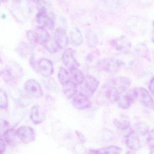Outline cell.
Returning <instances> with one entry per match:
<instances>
[{
	"mask_svg": "<svg viewBox=\"0 0 154 154\" xmlns=\"http://www.w3.org/2000/svg\"><path fill=\"white\" fill-rule=\"evenodd\" d=\"M122 61L116 58H105L97 63L96 67L100 71L114 74L118 72L123 66Z\"/></svg>",
	"mask_w": 154,
	"mask_h": 154,
	"instance_id": "cell-1",
	"label": "cell"
},
{
	"mask_svg": "<svg viewBox=\"0 0 154 154\" xmlns=\"http://www.w3.org/2000/svg\"><path fill=\"white\" fill-rule=\"evenodd\" d=\"M135 99H138L146 107L149 109L154 108L153 98L146 89L143 87H137L132 91Z\"/></svg>",
	"mask_w": 154,
	"mask_h": 154,
	"instance_id": "cell-2",
	"label": "cell"
},
{
	"mask_svg": "<svg viewBox=\"0 0 154 154\" xmlns=\"http://www.w3.org/2000/svg\"><path fill=\"white\" fill-rule=\"evenodd\" d=\"M25 90L30 97L39 98L43 95V91L40 84L35 79H31L25 82Z\"/></svg>",
	"mask_w": 154,
	"mask_h": 154,
	"instance_id": "cell-3",
	"label": "cell"
},
{
	"mask_svg": "<svg viewBox=\"0 0 154 154\" xmlns=\"http://www.w3.org/2000/svg\"><path fill=\"white\" fill-rule=\"evenodd\" d=\"M18 138L25 144L33 142L35 138V131L31 127L23 126L20 127L16 131Z\"/></svg>",
	"mask_w": 154,
	"mask_h": 154,
	"instance_id": "cell-4",
	"label": "cell"
},
{
	"mask_svg": "<svg viewBox=\"0 0 154 154\" xmlns=\"http://www.w3.org/2000/svg\"><path fill=\"white\" fill-rule=\"evenodd\" d=\"M36 68L38 72L44 77H49L54 72L53 63L46 58L39 59L37 64Z\"/></svg>",
	"mask_w": 154,
	"mask_h": 154,
	"instance_id": "cell-5",
	"label": "cell"
},
{
	"mask_svg": "<svg viewBox=\"0 0 154 154\" xmlns=\"http://www.w3.org/2000/svg\"><path fill=\"white\" fill-rule=\"evenodd\" d=\"M72 104L77 109L84 110L90 108L91 103L87 95L80 93L74 96Z\"/></svg>",
	"mask_w": 154,
	"mask_h": 154,
	"instance_id": "cell-6",
	"label": "cell"
},
{
	"mask_svg": "<svg viewBox=\"0 0 154 154\" xmlns=\"http://www.w3.org/2000/svg\"><path fill=\"white\" fill-rule=\"evenodd\" d=\"M84 91L87 96L94 95L99 86V81L92 75H88L85 78Z\"/></svg>",
	"mask_w": 154,
	"mask_h": 154,
	"instance_id": "cell-7",
	"label": "cell"
},
{
	"mask_svg": "<svg viewBox=\"0 0 154 154\" xmlns=\"http://www.w3.org/2000/svg\"><path fill=\"white\" fill-rule=\"evenodd\" d=\"M62 61L69 70L78 68L80 66V64L74 57L73 50L72 48H68L64 52L62 55Z\"/></svg>",
	"mask_w": 154,
	"mask_h": 154,
	"instance_id": "cell-8",
	"label": "cell"
},
{
	"mask_svg": "<svg viewBox=\"0 0 154 154\" xmlns=\"http://www.w3.org/2000/svg\"><path fill=\"white\" fill-rule=\"evenodd\" d=\"M125 143L127 146L133 151H137L141 147L140 140L135 131L131 129L125 137Z\"/></svg>",
	"mask_w": 154,
	"mask_h": 154,
	"instance_id": "cell-9",
	"label": "cell"
},
{
	"mask_svg": "<svg viewBox=\"0 0 154 154\" xmlns=\"http://www.w3.org/2000/svg\"><path fill=\"white\" fill-rule=\"evenodd\" d=\"M30 118L34 124H41L45 120V113L42 107L39 105H34L31 109Z\"/></svg>",
	"mask_w": 154,
	"mask_h": 154,
	"instance_id": "cell-10",
	"label": "cell"
},
{
	"mask_svg": "<svg viewBox=\"0 0 154 154\" xmlns=\"http://www.w3.org/2000/svg\"><path fill=\"white\" fill-rule=\"evenodd\" d=\"M105 89L104 95L106 99L112 103L118 102L121 96V92L112 83L111 85H107Z\"/></svg>",
	"mask_w": 154,
	"mask_h": 154,
	"instance_id": "cell-11",
	"label": "cell"
},
{
	"mask_svg": "<svg viewBox=\"0 0 154 154\" xmlns=\"http://www.w3.org/2000/svg\"><path fill=\"white\" fill-rule=\"evenodd\" d=\"M114 44L116 49L123 54L128 53L131 48L130 41L125 36H122L115 39Z\"/></svg>",
	"mask_w": 154,
	"mask_h": 154,
	"instance_id": "cell-12",
	"label": "cell"
},
{
	"mask_svg": "<svg viewBox=\"0 0 154 154\" xmlns=\"http://www.w3.org/2000/svg\"><path fill=\"white\" fill-rule=\"evenodd\" d=\"M54 38L59 48L61 49L65 48L68 43V39L66 32L64 29L58 28L55 32Z\"/></svg>",
	"mask_w": 154,
	"mask_h": 154,
	"instance_id": "cell-13",
	"label": "cell"
},
{
	"mask_svg": "<svg viewBox=\"0 0 154 154\" xmlns=\"http://www.w3.org/2000/svg\"><path fill=\"white\" fill-rule=\"evenodd\" d=\"M35 20L40 26L47 28L49 30H53L54 27V21L47 14L39 12L36 16Z\"/></svg>",
	"mask_w": 154,
	"mask_h": 154,
	"instance_id": "cell-14",
	"label": "cell"
},
{
	"mask_svg": "<svg viewBox=\"0 0 154 154\" xmlns=\"http://www.w3.org/2000/svg\"><path fill=\"white\" fill-rule=\"evenodd\" d=\"M111 83L116 86L122 93L130 86L131 81L127 77H119L112 80Z\"/></svg>",
	"mask_w": 154,
	"mask_h": 154,
	"instance_id": "cell-15",
	"label": "cell"
},
{
	"mask_svg": "<svg viewBox=\"0 0 154 154\" xmlns=\"http://www.w3.org/2000/svg\"><path fill=\"white\" fill-rule=\"evenodd\" d=\"M135 100V97L131 91V93L121 96L118 101V105L121 109H127L130 108Z\"/></svg>",
	"mask_w": 154,
	"mask_h": 154,
	"instance_id": "cell-16",
	"label": "cell"
},
{
	"mask_svg": "<svg viewBox=\"0 0 154 154\" xmlns=\"http://www.w3.org/2000/svg\"><path fill=\"white\" fill-rule=\"evenodd\" d=\"M122 149L116 146H110L105 147L97 149H91V154H119L121 153Z\"/></svg>",
	"mask_w": 154,
	"mask_h": 154,
	"instance_id": "cell-17",
	"label": "cell"
},
{
	"mask_svg": "<svg viewBox=\"0 0 154 154\" xmlns=\"http://www.w3.org/2000/svg\"><path fill=\"white\" fill-rule=\"evenodd\" d=\"M64 86V93L67 99L73 97L77 92V84L73 81H69Z\"/></svg>",
	"mask_w": 154,
	"mask_h": 154,
	"instance_id": "cell-18",
	"label": "cell"
},
{
	"mask_svg": "<svg viewBox=\"0 0 154 154\" xmlns=\"http://www.w3.org/2000/svg\"><path fill=\"white\" fill-rule=\"evenodd\" d=\"M46 49L48 52L50 54H54L57 53L59 50V47L56 42L54 38L50 36L42 45Z\"/></svg>",
	"mask_w": 154,
	"mask_h": 154,
	"instance_id": "cell-19",
	"label": "cell"
},
{
	"mask_svg": "<svg viewBox=\"0 0 154 154\" xmlns=\"http://www.w3.org/2000/svg\"><path fill=\"white\" fill-rule=\"evenodd\" d=\"M70 41L74 46H78L82 44L83 41L82 35L79 29L75 28L71 33Z\"/></svg>",
	"mask_w": 154,
	"mask_h": 154,
	"instance_id": "cell-20",
	"label": "cell"
},
{
	"mask_svg": "<svg viewBox=\"0 0 154 154\" xmlns=\"http://www.w3.org/2000/svg\"><path fill=\"white\" fill-rule=\"evenodd\" d=\"M36 35L38 44L42 45L45 41L50 36L45 28L43 27L38 26L35 30Z\"/></svg>",
	"mask_w": 154,
	"mask_h": 154,
	"instance_id": "cell-21",
	"label": "cell"
},
{
	"mask_svg": "<svg viewBox=\"0 0 154 154\" xmlns=\"http://www.w3.org/2000/svg\"><path fill=\"white\" fill-rule=\"evenodd\" d=\"M70 70L72 78L76 84L81 85L84 81L85 76L83 73L78 68H74Z\"/></svg>",
	"mask_w": 154,
	"mask_h": 154,
	"instance_id": "cell-22",
	"label": "cell"
},
{
	"mask_svg": "<svg viewBox=\"0 0 154 154\" xmlns=\"http://www.w3.org/2000/svg\"><path fill=\"white\" fill-rule=\"evenodd\" d=\"M58 79L62 85H64L71 81V77L68 71L63 67L59 68L58 72Z\"/></svg>",
	"mask_w": 154,
	"mask_h": 154,
	"instance_id": "cell-23",
	"label": "cell"
},
{
	"mask_svg": "<svg viewBox=\"0 0 154 154\" xmlns=\"http://www.w3.org/2000/svg\"><path fill=\"white\" fill-rule=\"evenodd\" d=\"M86 41L89 46L94 47L98 43V38L96 33L92 30L87 32L86 35Z\"/></svg>",
	"mask_w": 154,
	"mask_h": 154,
	"instance_id": "cell-24",
	"label": "cell"
},
{
	"mask_svg": "<svg viewBox=\"0 0 154 154\" xmlns=\"http://www.w3.org/2000/svg\"><path fill=\"white\" fill-rule=\"evenodd\" d=\"M113 124L114 126L122 131L127 130L130 128V122L128 120L119 119H116L113 120Z\"/></svg>",
	"mask_w": 154,
	"mask_h": 154,
	"instance_id": "cell-25",
	"label": "cell"
},
{
	"mask_svg": "<svg viewBox=\"0 0 154 154\" xmlns=\"http://www.w3.org/2000/svg\"><path fill=\"white\" fill-rule=\"evenodd\" d=\"M135 128L137 134H138L139 135L144 136L148 133V126L144 122H138L135 125Z\"/></svg>",
	"mask_w": 154,
	"mask_h": 154,
	"instance_id": "cell-26",
	"label": "cell"
},
{
	"mask_svg": "<svg viewBox=\"0 0 154 154\" xmlns=\"http://www.w3.org/2000/svg\"><path fill=\"white\" fill-rule=\"evenodd\" d=\"M8 106V97L6 93L2 89H0V109H7Z\"/></svg>",
	"mask_w": 154,
	"mask_h": 154,
	"instance_id": "cell-27",
	"label": "cell"
},
{
	"mask_svg": "<svg viewBox=\"0 0 154 154\" xmlns=\"http://www.w3.org/2000/svg\"><path fill=\"white\" fill-rule=\"evenodd\" d=\"M10 129L8 122L5 119H0V137L5 136Z\"/></svg>",
	"mask_w": 154,
	"mask_h": 154,
	"instance_id": "cell-28",
	"label": "cell"
},
{
	"mask_svg": "<svg viewBox=\"0 0 154 154\" xmlns=\"http://www.w3.org/2000/svg\"><path fill=\"white\" fill-rule=\"evenodd\" d=\"M27 38L29 42L32 45H36L38 44L37 39L36 35L35 30H28L27 31L26 33Z\"/></svg>",
	"mask_w": 154,
	"mask_h": 154,
	"instance_id": "cell-29",
	"label": "cell"
},
{
	"mask_svg": "<svg viewBox=\"0 0 154 154\" xmlns=\"http://www.w3.org/2000/svg\"><path fill=\"white\" fill-rule=\"evenodd\" d=\"M136 52L138 54L142 57H146L148 54V48L145 44H140L136 48Z\"/></svg>",
	"mask_w": 154,
	"mask_h": 154,
	"instance_id": "cell-30",
	"label": "cell"
},
{
	"mask_svg": "<svg viewBox=\"0 0 154 154\" xmlns=\"http://www.w3.org/2000/svg\"><path fill=\"white\" fill-rule=\"evenodd\" d=\"M36 8L39 13L47 14V8L46 3L43 0H39L36 2Z\"/></svg>",
	"mask_w": 154,
	"mask_h": 154,
	"instance_id": "cell-31",
	"label": "cell"
},
{
	"mask_svg": "<svg viewBox=\"0 0 154 154\" xmlns=\"http://www.w3.org/2000/svg\"><path fill=\"white\" fill-rule=\"evenodd\" d=\"M154 130L152 129L149 132L147 138V144L150 148V150L152 151V154H154Z\"/></svg>",
	"mask_w": 154,
	"mask_h": 154,
	"instance_id": "cell-32",
	"label": "cell"
},
{
	"mask_svg": "<svg viewBox=\"0 0 154 154\" xmlns=\"http://www.w3.org/2000/svg\"><path fill=\"white\" fill-rule=\"evenodd\" d=\"M7 145L3 140L0 139V154H3L6 151Z\"/></svg>",
	"mask_w": 154,
	"mask_h": 154,
	"instance_id": "cell-33",
	"label": "cell"
},
{
	"mask_svg": "<svg viewBox=\"0 0 154 154\" xmlns=\"http://www.w3.org/2000/svg\"><path fill=\"white\" fill-rule=\"evenodd\" d=\"M75 133H76V135H77V137L81 142H83V143L85 142V137L84 136L82 132L78 131H75Z\"/></svg>",
	"mask_w": 154,
	"mask_h": 154,
	"instance_id": "cell-34",
	"label": "cell"
},
{
	"mask_svg": "<svg viewBox=\"0 0 154 154\" xmlns=\"http://www.w3.org/2000/svg\"><path fill=\"white\" fill-rule=\"evenodd\" d=\"M149 88L150 92L153 94L154 93V77H152V79L150 80V83L149 85Z\"/></svg>",
	"mask_w": 154,
	"mask_h": 154,
	"instance_id": "cell-35",
	"label": "cell"
},
{
	"mask_svg": "<svg viewBox=\"0 0 154 154\" xmlns=\"http://www.w3.org/2000/svg\"><path fill=\"white\" fill-rule=\"evenodd\" d=\"M7 1H8V0H0V6L2 5V3L7 2Z\"/></svg>",
	"mask_w": 154,
	"mask_h": 154,
	"instance_id": "cell-36",
	"label": "cell"
},
{
	"mask_svg": "<svg viewBox=\"0 0 154 154\" xmlns=\"http://www.w3.org/2000/svg\"><path fill=\"white\" fill-rule=\"evenodd\" d=\"M31 1L33 2H35V3H36L37 2L39 1V0H31Z\"/></svg>",
	"mask_w": 154,
	"mask_h": 154,
	"instance_id": "cell-37",
	"label": "cell"
}]
</instances>
